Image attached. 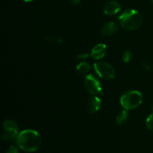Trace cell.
<instances>
[{
  "mask_svg": "<svg viewBox=\"0 0 153 153\" xmlns=\"http://www.w3.org/2000/svg\"><path fill=\"white\" fill-rule=\"evenodd\" d=\"M119 22L123 29L134 31L141 25L143 18L137 10L128 9L123 12L119 16Z\"/></svg>",
  "mask_w": 153,
  "mask_h": 153,
  "instance_id": "7a4b0ae2",
  "label": "cell"
},
{
  "mask_svg": "<svg viewBox=\"0 0 153 153\" xmlns=\"http://www.w3.org/2000/svg\"><path fill=\"white\" fill-rule=\"evenodd\" d=\"M24 1H25V2H30V1H33V0H23Z\"/></svg>",
  "mask_w": 153,
  "mask_h": 153,
  "instance_id": "d6986e66",
  "label": "cell"
},
{
  "mask_svg": "<svg viewBox=\"0 0 153 153\" xmlns=\"http://www.w3.org/2000/svg\"><path fill=\"white\" fill-rule=\"evenodd\" d=\"M120 10V4L116 1H109L104 7V13L108 16L117 14Z\"/></svg>",
  "mask_w": 153,
  "mask_h": 153,
  "instance_id": "ba28073f",
  "label": "cell"
},
{
  "mask_svg": "<svg viewBox=\"0 0 153 153\" xmlns=\"http://www.w3.org/2000/svg\"><path fill=\"white\" fill-rule=\"evenodd\" d=\"M85 86L88 92L91 95H102V88L101 84L95 76L93 74L88 75L85 79Z\"/></svg>",
  "mask_w": 153,
  "mask_h": 153,
  "instance_id": "5b68a950",
  "label": "cell"
},
{
  "mask_svg": "<svg viewBox=\"0 0 153 153\" xmlns=\"http://www.w3.org/2000/svg\"><path fill=\"white\" fill-rule=\"evenodd\" d=\"M107 52V46L104 43H99L93 48L91 51V57L96 60L102 58Z\"/></svg>",
  "mask_w": 153,
  "mask_h": 153,
  "instance_id": "52a82bcc",
  "label": "cell"
},
{
  "mask_svg": "<svg viewBox=\"0 0 153 153\" xmlns=\"http://www.w3.org/2000/svg\"><path fill=\"white\" fill-rule=\"evenodd\" d=\"M118 26L113 22H109L105 24L102 28V33L105 36H111L117 31Z\"/></svg>",
  "mask_w": 153,
  "mask_h": 153,
  "instance_id": "30bf717a",
  "label": "cell"
},
{
  "mask_svg": "<svg viewBox=\"0 0 153 153\" xmlns=\"http://www.w3.org/2000/svg\"><path fill=\"white\" fill-rule=\"evenodd\" d=\"M143 95L137 91H127L120 98L121 105L126 110H132L141 105Z\"/></svg>",
  "mask_w": 153,
  "mask_h": 153,
  "instance_id": "3957f363",
  "label": "cell"
},
{
  "mask_svg": "<svg viewBox=\"0 0 153 153\" xmlns=\"http://www.w3.org/2000/svg\"><path fill=\"white\" fill-rule=\"evenodd\" d=\"M128 112H127V110H123L122 111L120 112L116 117V122L118 125H123V124L125 123L128 120Z\"/></svg>",
  "mask_w": 153,
  "mask_h": 153,
  "instance_id": "8fae6325",
  "label": "cell"
},
{
  "mask_svg": "<svg viewBox=\"0 0 153 153\" xmlns=\"http://www.w3.org/2000/svg\"><path fill=\"white\" fill-rule=\"evenodd\" d=\"M3 128L4 133L2 134L3 140H13L17 137L18 136V128L16 122L11 120H6L3 123Z\"/></svg>",
  "mask_w": 153,
  "mask_h": 153,
  "instance_id": "8992f818",
  "label": "cell"
},
{
  "mask_svg": "<svg viewBox=\"0 0 153 153\" xmlns=\"http://www.w3.org/2000/svg\"><path fill=\"white\" fill-rule=\"evenodd\" d=\"M151 1H152V4H153V0H151Z\"/></svg>",
  "mask_w": 153,
  "mask_h": 153,
  "instance_id": "ffe728a7",
  "label": "cell"
},
{
  "mask_svg": "<svg viewBox=\"0 0 153 153\" xmlns=\"http://www.w3.org/2000/svg\"><path fill=\"white\" fill-rule=\"evenodd\" d=\"M89 56V55L87 53H85V54H80V55H79L77 56V59H82V60H85Z\"/></svg>",
  "mask_w": 153,
  "mask_h": 153,
  "instance_id": "2e32d148",
  "label": "cell"
},
{
  "mask_svg": "<svg viewBox=\"0 0 153 153\" xmlns=\"http://www.w3.org/2000/svg\"><path fill=\"white\" fill-rule=\"evenodd\" d=\"M70 1L71 3H73V4H79V3L81 1V0H70Z\"/></svg>",
  "mask_w": 153,
  "mask_h": 153,
  "instance_id": "ac0fdd59",
  "label": "cell"
},
{
  "mask_svg": "<svg viewBox=\"0 0 153 153\" xmlns=\"http://www.w3.org/2000/svg\"><path fill=\"white\" fill-rule=\"evenodd\" d=\"M146 126L148 129L153 133V112L148 117L146 120Z\"/></svg>",
  "mask_w": 153,
  "mask_h": 153,
  "instance_id": "4fadbf2b",
  "label": "cell"
},
{
  "mask_svg": "<svg viewBox=\"0 0 153 153\" xmlns=\"http://www.w3.org/2000/svg\"><path fill=\"white\" fill-rule=\"evenodd\" d=\"M101 100L98 97L95 96V97H92V98H91L88 100V105H87L88 111L91 114L96 113V112H97L100 110V107H101Z\"/></svg>",
  "mask_w": 153,
  "mask_h": 153,
  "instance_id": "9c48e42d",
  "label": "cell"
},
{
  "mask_svg": "<svg viewBox=\"0 0 153 153\" xmlns=\"http://www.w3.org/2000/svg\"><path fill=\"white\" fill-rule=\"evenodd\" d=\"M16 139L18 146L28 152H35L41 145V137L40 134L37 131L32 129L21 131Z\"/></svg>",
  "mask_w": 153,
  "mask_h": 153,
  "instance_id": "6da1fadb",
  "label": "cell"
},
{
  "mask_svg": "<svg viewBox=\"0 0 153 153\" xmlns=\"http://www.w3.org/2000/svg\"><path fill=\"white\" fill-rule=\"evenodd\" d=\"M143 68L145 69V70H146V71H149V70H151L150 66H149V64H148L147 62H143Z\"/></svg>",
  "mask_w": 153,
  "mask_h": 153,
  "instance_id": "e0dca14e",
  "label": "cell"
},
{
  "mask_svg": "<svg viewBox=\"0 0 153 153\" xmlns=\"http://www.w3.org/2000/svg\"><path fill=\"white\" fill-rule=\"evenodd\" d=\"M131 59V53L130 51H125L123 54V60L125 63H128Z\"/></svg>",
  "mask_w": 153,
  "mask_h": 153,
  "instance_id": "5bb4252c",
  "label": "cell"
},
{
  "mask_svg": "<svg viewBox=\"0 0 153 153\" xmlns=\"http://www.w3.org/2000/svg\"><path fill=\"white\" fill-rule=\"evenodd\" d=\"M6 153H19V150H18V149L16 146H10Z\"/></svg>",
  "mask_w": 153,
  "mask_h": 153,
  "instance_id": "9a60e30c",
  "label": "cell"
},
{
  "mask_svg": "<svg viewBox=\"0 0 153 153\" xmlns=\"http://www.w3.org/2000/svg\"><path fill=\"white\" fill-rule=\"evenodd\" d=\"M94 70L100 77L105 80H111L115 76V70L110 64L100 61L94 64Z\"/></svg>",
  "mask_w": 153,
  "mask_h": 153,
  "instance_id": "277c9868",
  "label": "cell"
},
{
  "mask_svg": "<svg viewBox=\"0 0 153 153\" xmlns=\"http://www.w3.org/2000/svg\"><path fill=\"white\" fill-rule=\"evenodd\" d=\"M90 69H91V66L89 64L86 62H82L76 67V70L79 74H86L89 72Z\"/></svg>",
  "mask_w": 153,
  "mask_h": 153,
  "instance_id": "7c38bea8",
  "label": "cell"
}]
</instances>
